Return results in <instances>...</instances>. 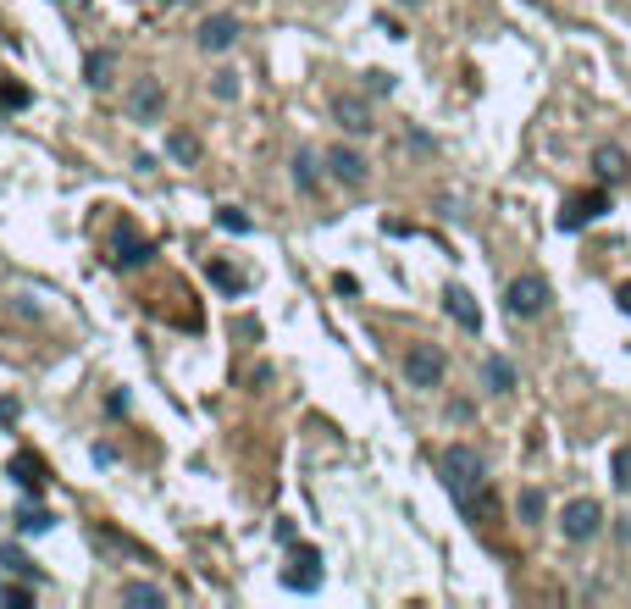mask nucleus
Listing matches in <instances>:
<instances>
[{"mask_svg": "<svg viewBox=\"0 0 631 609\" xmlns=\"http://www.w3.org/2000/svg\"><path fill=\"white\" fill-rule=\"evenodd\" d=\"M615 305H620V311L631 316V283H620V288H615Z\"/></svg>", "mask_w": 631, "mask_h": 609, "instance_id": "29", "label": "nucleus"}, {"mask_svg": "<svg viewBox=\"0 0 631 609\" xmlns=\"http://www.w3.org/2000/svg\"><path fill=\"white\" fill-rule=\"evenodd\" d=\"M443 311H449V316H454V322H460V327H465V333H482V311H477V299L465 294V288H460V283H454V288H449V294H443Z\"/></svg>", "mask_w": 631, "mask_h": 609, "instance_id": "11", "label": "nucleus"}, {"mask_svg": "<svg viewBox=\"0 0 631 609\" xmlns=\"http://www.w3.org/2000/svg\"><path fill=\"white\" fill-rule=\"evenodd\" d=\"M172 6H178V0H172Z\"/></svg>", "mask_w": 631, "mask_h": 609, "instance_id": "31", "label": "nucleus"}, {"mask_svg": "<svg viewBox=\"0 0 631 609\" xmlns=\"http://www.w3.org/2000/svg\"><path fill=\"white\" fill-rule=\"evenodd\" d=\"M216 95H222V100H239V72H216Z\"/></svg>", "mask_w": 631, "mask_h": 609, "instance_id": "26", "label": "nucleus"}, {"mask_svg": "<svg viewBox=\"0 0 631 609\" xmlns=\"http://www.w3.org/2000/svg\"><path fill=\"white\" fill-rule=\"evenodd\" d=\"M0 598L6 604H34V587H0Z\"/></svg>", "mask_w": 631, "mask_h": 609, "instance_id": "27", "label": "nucleus"}, {"mask_svg": "<svg viewBox=\"0 0 631 609\" xmlns=\"http://www.w3.org/2000/svg\"><path fill=\"white\" fill-rule=\"evenodd\" d=\"M338 122H344L349 133H371V128H377V122H371V111H366V100H355V95L338 100Z\"/></svg>", "mask_w": 631, "mask_h": 609, "instance_id": "14", "label": "nucleus"}, {"mask_svg": "<svg viewBox=\"0 0 631 609\" xmlns=\"http://www.w3.org/2000/svg\"><path fill=\"white\" fill-rule=\"evenodd\" d=\"M111 72H117V56H111V50H95V56H89V67H84V78H89L95 89H106Z\"/></svg>", "mask_w": 631, "mask_h": 609, "instance_id": "18", "label": "nucleus"}, {"mask_svg": "<svg viewBox=\"0 0 631 609\" xmlns=\"http://www.w3.org/2000/svg\"><path fill=\"white\" fill-rule=\"evenodd\" d=\"M504 311H510V316H543L548 311V283L537 272L515 277V283L504 288Z\"/></svg>", "mask_w": 631, "mask_h": 609, "instance_id": "2", "label": "nucleus"}, {"mask_svg": "<svg viewBox=\"0 0 631 609\" xmlns=\"http://www.w3.org/2000/svg\"><path fill=\"white\" fill-rule=\"evenodd\" d=\"M615 488L631 493V449H615Z\"/></svg>", "mask_w": 631, "mask_h": 609, "instance_id": "24", "label": "nucleus"}, {"mask_svg": "<svg viewBox=\"0 0 631 609\" xmlns=\"http://www.w3.org/2000/svg\"><path fill=\"white\" fill-rule=\"evenodd\" d=\"M167 156H178L183 167H200V139H194V133H183V128H172L167 133Z\"/></svg>", "mask_w": 631, "mask_h": 609, "instance_id": "15", "label": "nucleus"}, {"mask_svg": "<svg viewBox=\"0 0 631 609\" xmlns=\"http://www.w3.org/2000/svg\"><path fill=\"white\" fill-rule=\"evenodd\" d=\"M155 255L150 239H133V233H122L117 239V255H111V266H122V272H133V266H144Z\"/></svg>", "mask_w": 631, "mask_h": 609, "instance_id": "13", "label": "nucleus"}, {"mask_svg": "<svg viewBox=\"0 0 631 609\" xmlns=\"http://www.w3.org/2000/svg\"><path fill=\"white\" fill-rule=\"evenodd\" d=\"M593 172H598V183H609V189H615L620 178H631L626 150H620V144H598V150H593Z\"/></svg>", "mask_w": 631, "mask_h": 609, "instance_id": "10", "label": "nucleus"}, {"mask_svg": "<svg viewBox=\"0 0 631 609\" xmlns=\"http://www.w3.org/2000/svg\"><path fill=\"white\" fill-rule=\"evenodd\" d=\"M17 526H23V532H50V526H56V515L39 510V504H28V510L17 515Z\"/></svg>", "mask_w": 631, "mask_h": 609, "instance_id": "21", "label": "nucleus"}, {"mask_svg": "<svg viewBox=\"0 0 631 609\" xmlns=\"http://www.w3.org/2000/svg\"><path fill=\"white\" fill-rule=\"evenodd\" d=\"M399 6H416V0H399Z\"/></svg>", "mask_w": 631, "mask_h": 609, "instance_id": "30", "label": "nucleus"}, {"mask_svg": "<svg viewBox=\"0 0 631 609\" xmlns=\"http://www.w3.org/2000/svg\"><path fill=\"white\" fill-rule=\"evenodd\" d=\"M482 377H488V388H493V394H510V388H515V366H510L504 355H488Z\"/></svg>", "mask_w": 631, "mask_h": 609, "instance_id": "16", "label": "nucleus"}, {"mask_svg": "<svg viewBox=\"0 0 631 609\" xmlns=\"http://www.w3.org/2000/svg\"><path fill=\"white\" fill-rule=\"evenodd\" d=\"M366 78H371V95H388L393 89V72H366Z\"/></svg>", "mask_w": 631, "mask_h": 609, "instance_id": "28", "label": "nucleus"}, {"mask_svg": "<svg viewBox=\"0 0 631 609\" xmlns=\"http://www.w3.org/2000/svg\"><path fill=\"white\" fill-rule=\"evenodd\" d=\"M609 211V194L604 189H587V194H571V200L560 205V227L565 233H576V227H587V222H598V216Z\"/></svg>", "mask_w": 631, "mask_h": 609, "instance_id": "5", "label": "nucleus"}, {"mask_svg": "<svg viewBox=\"0 0 631 609\" xmlns=\"http://www.w3.org/2000/svg\"><path fill=\"white\" fill-rule=\"evenodd\" d=\"M294 183H299V194H310V189H316V161H310L305 150L294 156Z\"/></svg>", "mask_w": 631, "mask_h": 609, "instance_id": "22", "label": "nucleus"}, {"mask_svg": "<svg viewBox=\"0 0 631 609\" xmlns=\"http://www.w3.org/2000/svg\"><path fill=\"white\" fill-rule=\"evenodd\" d=\"M438 471H443V488L460 504H471V493L482 488V454L471 449V443H449V449L438 454Z\"/></svg>", "mask_w": 631, "mask_h": 609, "instance_id": "1", "label": "nucleus"}, {"mask_svg": "<svg viewBox=\"0 0 631 609\" xmlns=\"http://www.w3.org/2000/svg\"><path fill=\"white\" fill-rule=\"evenodd\" d=\"M405 377H410V388H438V383H443V349H432V344H410V355H405Z\"/></svg>", "mask_w": 631, "mask_h": 609, "instance_id": "4", "label": "nucleus"}, {"mask_svg": "<svg viewBox=\"0 0 631 609\" xmlns=\"http://www.w3.org/2000/svg\"><path fill=\"white\" fill-rule=\"evenodd\" d=\"M122 604H167V587H150V582H128V587H122Z\"/></svg>", "mask_w": 631, "mask_h": 609, "instance_id": "19", "label": "nucleus"}, {"mask_svg": "<svg viewBox=\"0 0 631 609\" xmlns=\"http://www.w3.org/2000/svg\"><path fill=\"white\" fill-rule=\"evenodd\" d=\"M327 172H333L344 189H360V183L371 178V172H366V156H360V150H344V144H333V150H327Z\"/></svg>", "mask_w": 631, "mask_h": 609, "instance_id": "7", "label": "nucleus"}, {"mask_svg": "<svg viewBox=\"0 0 631 609\" xmlns=\"http://www.w3.org/2000/svg\"><path fill=\"white\" fill-rule=\"evenodd\" d=\"M316 565H322V554H316V549H299L294 565L283 571V587H294V593H316V587H322V571H316Z\"/></svg>", "mask_w": 631, "mask_h": 609, "instance_id": "8", "label": "nucleus"}, {"mask_svg": "<svg viewBox=\"0 0 631 609\" xmlns=\"http://www.w3.org/2000/svg\"><path fill=\"white\" fill-rule=\"evenodd\" d=\"M12 482L17 488H28V493H45V460L39 454H12Z\"/></svg>", "mask_w": 631, "mask_h": 609, "instance_id": "12", "label": "nucleus"}, {"mask_svg": "<svg viewBox=\"0 0 631 609\" xmlns=\"http://www.w3.org/2000/svg\"><path fill=\"white\" fill-rule=\"evenodd\" d=\"M560 532H565L571 543L598 538V532H604V504H598V499H576V504H565V515H560Z\"/></svg>", "mask_w": 631, "mask_h": 609, "instance_id": "3", "label": "nucleus"}, {"mask_svg": "<svg viewBox=\"0 0 631 609\" xmlns=\"http://www.w3.org/2000/svg\"><path fill=\"white\" fill-rule=\"evenodd\" d=\"M0 106H6V111L28 106V89H23V84H0Z\"/></svg>", "mask_w": 631, "mask_h": 609, "instance_id": "25", "label": "nucleus"}, {"mask_svg": "<svg viewBox=\"0 0 631 609\" xmlns=\"http://www.w3.org/2000/svg\"><path fill=\"white\" fill-rule=\"evenodd\" d=\"M205 272H211V283L222 288V294H244V272H239V266H227V261H211V266H205Z\"/></svg>", "mask_w": 631, "mask_h": 609, "instance_id": "17", "label": "nucleus"}, {"mask_svg": "<svg viewBox=\"0 0 631 609\" xmlns=\"http://www.w3.org/2000/svg\"><path fill=\"white\" fill-rule=\"evenodd\" d=\"M515 510H521V521H543V510H548V499L537 488H526L521 499H515Z\"/></svg>", "mask_w": 631, "mask_h": 609, "instance_id": "20", "label": "nucleus"}, {"mask_svg": "<svg viewBox=\"0 0 631 609\" xmlns=\"http://www.w3.org/2000/svg\"><path fill=\"white\" fill-rule=\"evenodd\" d=\"M167 111V89H161V78H133L128 89V117L133 122H155Z\"/></svg>", "mask_w": 631, "mask_h": 609, "instance_id": "6", "label": "nucleus"}, {"mask_svg": "<svg viewBox=\"0 0 631 609\" xmlns=\"http://www.w3.org/2000/svg\"><path fill=\"white\" fill-rule=\"evenodd\" d=\"M239 17H227V12H216V17H205L200 23V50H227V45H239Z\"/></svg>", "mask_w": 631, "mask_h": 609, "instance_id": "9", "label": "nucleus"}, {"mask_svg": "<svg viewBox=\"0 0 631 609\" xmlns=\"http://www.w3.org/2000/svg\"><path fill=\"white\" fill-rule=\"evenodd\" d=\"M216 222H222L227 233H250V216H244L239 205H227V211H216Z\"/></svg>", "mask_w": 631, "mask_h": 609, "instance_id": "23", "label": "nucleus"}]
</instances>
